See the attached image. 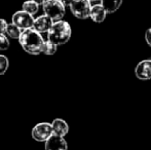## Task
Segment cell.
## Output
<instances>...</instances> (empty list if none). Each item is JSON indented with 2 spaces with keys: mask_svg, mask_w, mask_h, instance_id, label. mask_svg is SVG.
Segmentation results:
<instances>
[{
  "mask_svg": "<svg viewBox=\"0 0 151 150\" xmlns=\"http://www.w3.org/2000/svg\"><path fill=\"white\" fill-rule=\"evenodd\" d=\"M54 23L55 21L52 19H50L46 14H42V16H39L38 18L35 19L33 28L39 33H41V34L42 33H47L50 31V29L52 28Z\"/></svg>",
  "mask_w": 151,
  "mask_h": 150,
  "instance_id": "52a82bcc",
  "label": "cell"
},
{
  "mask_svg": "<svg viewBox=\"0 0 151 150\" xmlns=\"http://www.w3.org/2000/svg\"><path fill=\"white\" fill-rule=\"evenodd\" d=\"M54 135L52 123L40 122L37 123L32 130V138L38 142H45Z\"/></svg>",
  "mask_w": 151,
  "mask_h": 150,
  "instance_id": "5b68a950",
  "label": "cell"
},
{
  "mask_svg": "<svg viewBox=\"0 0 151 150\" xmlns=\"http://www.w3.org/2000/svg\"><path fill=\"white\" fill-rule=\"evenodd\" d=\"M7 27H8V23L6 22L4 19H0V33H2V34H6Z\"/></svg>",
  "mask_w": 151,
  "mask_h": 150,
  "instance_id": "ac0fdd59",
  "label": "cell"
},
{
  "mask_svg": "<svg viewBox=\"0 0 151 150\" xmlns=\"http://www.w3.org/2000/svg\"><path fill=\"white\" fill-rule=\"evenodd\" d=\"M8 66H9L8 59L3 55H0V75H3L7 71Z\"/></svg>",
  "mask_w": 151,
  "mask_h": 150,
  "instance_id": "2e32d148",
  "label": "cell"
},
{
  "mask_svg": "<svg viewBox=\"0 0 151 150\" xmlns=\"http://www.w3.org/2000/svg\"><path fill=\"white\" fill-rule=\"evenodd\" d=\"M145 40L147 42V44L151 47V28L147 29L145 32Z\"/></svg>",
  "mask_w": 151,
  "mask_h": 150,
  "instance_id": "d6986e66",
  "label": "cell"
},
{
  "mask_svg": "<svg viewBox=\"0 0 151 150\" xmlns=\"http://www.w3.org/2000/svg\"><path fill=\"white\" fill-rule=\"evenodd\" d=\"M107 14H108V12L106 11L105 7H104L101 3H100V4H95V5L91 6L90 18L95 23H102V22H104V20L106 19Z\"/></svg>",
  "mask_w": 151,
  "mask_h": 150,
  "instance_id": "30bf717a",
  "label": "cell"
},
{
  "mask_svg": "<svg viewBox=\"0 0 151 150\" xmlns=\"http://www.w3.org/2000/svg\"><path fill=\"white\" fill-rule=\"evenodd\" d=\"M45 150H68V144L64 137L52 135L45 141Z\"/></svg>",
  "mask_w": 151,
  "mask_h": 150,
  "instance_id": "9c48e42d",
  "label": "cell"
},
{
  "mask_svg": "<svg viewBox=\"0 0 151 150\" xmlns=\"http://www.w3.org/2000/svg\"><path fill=\"white\" fill-rule=\"evenodd\" d=\"M34 21H35L34 17L23 9L19 10V11H16L12 17V23L17 25V26L22 29V30L33 28Z\"/></svg>",
  "mask_w": 151,
  "mask_h": 150,
  "instance_id": "8992f818",
  "label": "cell"
},
{
  "mask_svg": "<svg viewBox=\"0 0 151 150\" xmlns=\"http://www.w3.org/2000/svg\"><path fill=\"white\" fill-rule=\"evenodd\" d=\"M52 131H54V135L65 137L69 133V126H68V123L65 120L61 119V118H56L52 122Z\"/></svg>",
  "mask_w": 151,
  "mask_h": 150,
  "instance_id": "8fae6325",
  "label": "cell"
},
{
  "mask_svg": "<svg viewBox=\"0 0 151 150\" xmlns=\"http://www.w3.org/2000/svg\"><path fill=\"white\" fill-rule=\"evenodd\" d=\"M9 47V40L6 34L0 33V50H5Z\"/></svg>",
  "mask_w": 151,
  "mask_h": 150,
  "instance_id": "e0dca14e",
  "label": "cell"
},
{
  "mask_svg": "<svg viewBox=\"0 0 151 150\" xmlns=\"http://www.w3.org/2000/svg\"><path fill=\"white\" fill-rule=\"evenodd\" d=\"M22 9L27 11L28 14H36L39 10V4H37L36 2H34L33 0H28V1H25L22 5Z\"/></svg>",
  "mask_w": 151,
  "mask_h": 150,
  "instance_id": "4fadbf2b",
  "label": "cell"
},
{
  "mask_svg": "<svg viewBox=\"0 0 151 150\" xmlns=\"http://www.w3.org/2000/svg\"><path fill=\"white\" fill-rule=\"evenodd\" d=\"M72 35L71 26L63 20L56 21L47 32V39L57 45H63L70 40Z\"/></svg>",
  "mask_w": 151,
  "mask_h": 150,
  "instance_id": "7a4b0ae2",
  "label": "cell"
},
{
  "mask_svg": "<svg viewBox=\"0 0 151 150\" xmlns=\"http://www.w3.org/2000/svg\"><path fill=\"white\" fill-rule=\"evenodd\" d=\"M19 42L25 52L36 56L42 52L45 40L43 39L41 33L36 31L34 28H30L23 30L19 38Z\"/></svg>",
  "mask_w": 151,
  "mask_h": 150,
  "instance_id": "6da1fadb",
  "label": "cell"
},
{
  "mask_svg": "<svg viewBox=\"0 0 151 150\" xmlns=\"http://www.w3.org/2000/svg\"><path fill=\"white\" fill-rule=\"evenodd\" d=\"M57 48H58V45L47 39L44 42L42 52H43L44 55H47V56H52V55H55L57 52Z\"/></svg>",
  "mask_w": 151,
  "mask_h": 150,
  "instance_id": "9a60e30c",
  "label": "cell"
},
{
  "mask_svg": "<svg viewBox=\"0 0 151 150\" xmlns=\"http://www.w3.org/2000/svg\"><path fill=\"white\" fill-rule=\"evenodd\" d=\"M34 2H36L37 4H39V5H42V4L44 3V2L46 1V0H33Z\"/></svg>",
  "mask_w": 151,
  "mask_h": 150,
  "instance_id": "44dd1931",
  "label": "cell"
},
{
  "mask_svg": "<svg viewBox=\"0 0 151 150\" xmlns=\"http://www.w3.org/2000/svg\"><path fill=\"white\" fill-rule=\"evenodd\" d=\"M44 14L48 16L56 22L64 18L66 14V5L61 0H46L42 4Z\"/></svg>",
  "mask_w": 151,
  "mask_h": 150,
  "instance_id": "3957f363",
  "label": "cell"
},
{
  "mask_svg": "<svg viewBox=\"0 0 151 150\" xmlns=\"http://www.w3.org/2000/svg\"><path fill=\"white\" fill-rule=\"evenodd\" d=\"M91 6V0H73L69 7L74 17L80 20H86L90 18Z\"/></svg>",
  "mask_w": 151,
  "mask_h": 150,
  "instance_id": "277c9868",
  "label": "cell"
},
{
  "mask_svg": "<svg viewBox=\"0 0 151 150\" xmlns=\"http://www.w3.org/2000/svg\"><path fill=\"white\" fill-rule=\"evenodd\" d=\"M62 2H63L64 4H65L66 6H69L70 5V3H71L72 1H73V0H61Z\"/></svg>",
  "mask_w": 151,
  "mask_h": 150,
  "instance_id": "ffe728a7",
  "label": "cell"
},
{
  "mask_svg": "<svg viewBox=\"0 0 151 150\" xmlns=\"http://www.w3.org/2000/svg\"><path fill=\"white\" fill-rule=\"evenodd\" d=\"M135 74L138 79H151V60H143L140 63H138L135 69Z\"/></svg>",
  "mask_w": 151,
  "mask_h": 150,
  "instance_id": "ba28073f",
  "label": "cell"
},
{
  "mask_svg": "<svg viewBox=\"0 0 151 150\" xmlns=\"http://www.w3.org/2000/svg\"><path fill=\"white\" fill-rule=\"evenodd\" d=\"M101 4L105 7L108 14H113L122 4V0H101Z\"/></svg>",
  "mask_w": 151,
  "mask_h": 150,
  "instance_id": "7c38bea8",
  "label": "cell"
},
{
  "mask_svg": "<svg viewBox=\"0 0 151 150\" xmlns=\"http://www.w3.org/2000/svg\"><path fill=\"white\" fill-rule=\"evenodd\" d=\"M23 30L21 28H19L17 25H14V23H10L8 24L7 30H6V35L8 37L12 38V39H18L20 38L21 34H22Z\"/></svg>",
  "mask_w": 151,
  "mask_h": 150,
  "instance_id": "5bb4252c",
  "label": "cell"
},
{
  "mask_svg": "<svg viewBox=\"0 0 151 150\" xmlns=\"http://www.w3.org/2000/svg\"><path fill=\"white\" fill-rule=\"evenodd\" d=\"M91 2H95V1H101V0H91Z\"/></svg>",
  "mask_w": 151,
  "mask_h": 150,
  "instance_id": "7402d4cb",
  "label": "cell"
}]
</instances>
